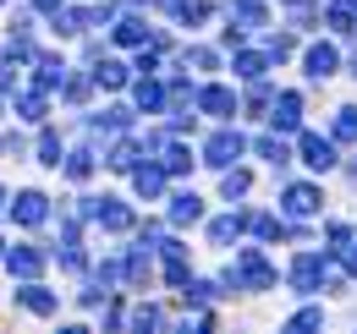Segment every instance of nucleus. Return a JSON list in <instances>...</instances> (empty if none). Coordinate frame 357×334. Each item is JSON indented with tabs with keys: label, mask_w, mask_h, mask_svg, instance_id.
I'll return each mask as SVG.
<instances>
[{
	"label": "nucleus",
	"mask_w": 357,
	"mask_h": 334,
	"mask_svg": "<svg viewBox=\"0 0 357 334\" xmlns=\"http://www.w3.org/2000/svg\"><path fill=\"white\" fill-rule=\"evenodd\" d=\"M204 154H209V165H231V159L242 154V137H236V132H220V137H215Z\"/></svg>",
	"instance_id": "obj_1"
},
{
	"label": "nucleus",
	"mask_w": 357,
	"mask_h": 334,
	"mask_svg": "<svg viewBox=\"0 0 357 334\" xmlns=\"http://www.w3.org/2000/svg\"><path fill=\"white\" fill-rule=\"evenodd\" d=\"M303 159H308L313 170H330L335 165V148H330L324 137H303Z\"/></svg>",
	"instance_id": "obj_2"
},
{
	"label": "nucleus",
	"mask_w": 357,
	"mask_h": 334,
	"mask_svg": "<svg viewBox=\"0 0 357 334\" xmlns=\"http://www.w3.org/2000/svg\"><path fill=\"white\" fill-rule=\"evenodd\" d=\"M11 214H17L22 225H39V219H45V198H39V192H22V198L11 203Z\"/></svg>",
	"instance_id": "obj_3"
},
{
	"label": "nucleus",
	"mask_w": 357,
	"mask_h": 334,
	"mask_svg": "<svg viewBox=\"0 0 357 334\" xmlns=\"http://www.w3.org/2000/svg\"><path fill=\"white\" fill-rule=\"evenodd\" d=\"M308 72L313 77H330V72H335V49H330V44H313L308 49Z\"/></svg>",
	"instance_id": "obj_4"
},
{
	"label": "nucleus",
	"mask_w": 357,
	"mask_h": 334,
	"mask_svg": "<svg viewBox=\"0 0 357 334\" xmlns=\"http://www.w3.org/2000/svg\"><path fill=\"white\" fill-rule=\"evenodd\" d=\"M242 280H248V285H259V291L269 285V263L259 257V252H248V257H242Z\"/></svg>",
	"instance_id": "obj_5"
},
{
	"label": "nucleus",
	"mask_w": 357,
	"mask_h": 334,
	"mask_svg": "<svg viewBox=\"0 0 357 334\" xmlns=\"http://www.w3.org/2000/svg\"><path fill=\"white\" fill-rule=\"evenodd\" d=\"M286 209L291 214H313L319 209V192H313V186H291V192H286Z\"/></svg>",
	"instance_id": "obj_6"
},
{
	"label": "nucleus",
	"mask_w": 357,
	"mask_h": 334,
	"mask_svg": "<svg viewBox=\"0 0 357 334\" xmlns=\"http://www.w3.org/2000/svg\"><path fill=\"white\" fill-rule=\"evenodd\" d=\"M352 22H357V6L352 0H335V6H330V28H335V33H352Z\"/></svg>",
	"instance_id": "obj_7"
},
{
	"label": "nucleus",
	"mask_w": 357,
	"mask_h": 334,
	"mask_svg": "<svg viewBox=\"0 0 357 334\" xmlns=\"http://www.w3.org/2000/svg\"><path fill=\"white\" fill-rule=\"evenodd\" d=\"M297 110H303V99H297V93H286V99L275 104V126H280V132H291V126H297Z\"/></svg>",
	"instance_id": "obj_8"
},
{
	"label": "nucleus",
	"mask_w": 357,
	"mask_h": 334,
	"mask_svg": "<svg viewBox=\"0 0 357 334\" xmlns=\"http://www.w3.org/2000/svg\"><path fill=\"white\" fill-rule=\"evenodd\" d=\"M204 110H209V116H231V110H236V99H231L225 88H209V93H204Z\"/></svg>",
	"instance_id": "obj_9"
},
{
	"label": "nucleus",
	"mask_w": 357,
	"mask_h": 334,
	"mask_svg": "<svg viewBox=\"0 0 357 334\" xmlns=\"http://www.w3.org/2000/svg\"><path fill=\"white\" fill-rule=\"evenodd\" d=\"M291 280H297V291H313V285H319V257H303V263L291 269Z\"/></svg>",
	"instance_id": "obj_10"
},
{
	"label": "nucleus",
	"mask_w": 357,
	"mask_h": 334,
	"mask_svg": "<svg viewBox=\"0 0 357 334\" xmlns=\"http://www.w3.org/2000/svg\"><path fill=\"white\" fill-rule=\"evenodd\" d=\"M198 214H204V203H198V198L187 192V198H176V209H171V219H176V225H192Z\"/></svg>",
	"instance_id": "obj_11"
},
{
	"label": "nucleus",
	"mask_w": 357,
	"mask_h": 334,
	"mask_svg": "<svg viewBox=\"0 0 357 334\" xmlns=\"http://www.w3.org/2000/svg\"><path fill=\"white\" fill-rule=\"evenodd\" d=\"M236 72H242L248 83H259V77H264V55H242V61H236Z\"/></svg>",
	"instance_id": "obj_12"
},
{
	"label": "nucleus",
	"mask_w": 357,
	"mask_h": 334,
	"mask_svg": "<svg viewBox=\"0 0 357 334\" xmlns=\"http://www.w3.org/2000/svg\"><path fill=\"white\" fill-rule=\"evenodd\" d=\"M231 22H242V28H259V22H264V11H259V6H236V11H231Z\"/></svg>",
	"instance_id": "obj_13"
},
{
	"label": "nucleus",
	"mask_w": 357,
	"mask_h": 334,
	"mask_svg": "<svg viewBox=\"0 0 357 334\" xmlns=\"http://www.w3.org/2000/svg\"><path fill=\"white\" fill-rule=\"evenodd\" d=\"M11 269L17 274H39V252H11Z\"/></svg>",
	"instance_id": "obj_14"
},
{
	"label": "nucleus",
	"mask_w": 357,
	"mask_h": 334,
	"mask_svg": "<svg viewBox=\"0 0 357 334\" xmlns=\"http://www.w3.org/2000/svg\"><path fill=\"white\" fill-rule=\"evenodd\" d=\"M99 83H110V88H121V83H127V72H121V61H105V66H99Z\"/></svg>",
	"instance_id": "obj_15"
},
{
	"label": "nucleus",
	"mask_w": 357,
	"mask_h": 334,
	"mask_svg": "<svg viewBox=\"0 0 357 334\" xmlns=\"http://www.w3.org/2000/svg\"><path fill=\"white\" fill-rule=\"evenodd\" d=\"M160 186H165V181H160V170H137V192H149V198H154Z\"/></svg>",
	"instance_id": "obj_16"
},
{
	"label": "nucleus",
	"mask_w": 357,
	"mask_h": 334,
	"mask_svg": "<svg viewBox=\"0 0 357 334\" xmlns=\"http://www.w3.org/2000/svg\"><path fill=\"white\" fill-rule=\"evenodd\" d=\"M248 186H253V181H248V175H242V170H236V175H225V198H242V192H248Z\"/></svg>",
	"instance_id": "obj_17"
},
{
	"label": "nucleus",
	"mask_w": 357,
	"mask_h": 334,
	"mask_svg": "<svg viewBox=\"0 0 357 334\" xmlns=\"http://www.w3.org/2000/svg\"><path fill=\"white\" fill-rule=\"evenodd\" d=\"M335 137H357V110H341V121H335Z\"/></svg>",
	"instance_id": "obj_18"
},
{
	"label": "nucleus",
	"mask_w": 357,
	"mask_h": 334,
	"mask_svg": "<svg viewBox=\"0 0 357 334\" xmlns=\"http://www.w3.org/2000/svg\"><path fill=\"white\" fill-rule=\"evenodd\" d=\"M137 104L154 110V104H160V88H154V83H137Z\"/></svg>",
	"instance_id": "obj_19"
},
{
	"label": "nucleus",
	"mask_w": 357,
	"mask_h": 334,
	"mask_svg": "<svg viewBox=\"0 0 357 334\" xmlns=\"http://www.w3.org/2000/svg\"><path fill=\"white\" fill-rule=\"evenodd\" d=\"M259 154H264V159H275V165H280V159H286V143H275V137H264V143H259Z\"/></svg>",
	"instance_id": "obj_20"
},
{
	"label": "nucleus",
	"mask_w": 357,
	"mask_h": 334,
	"mask_svg": "<svg viewBox=\"0 0 357 334\" xmlns=\"http://www.w3.org/2000/svg\"><path fill=\"white\" fill-rule=\"evenodd\" d=\"M22 301H28V307H33V312H50V307H55V301H50L45 291H22Z\"/></svg>",
	"instance_id": "obj_21"
},
{
	"label": "nucleus",
	"mask_w": 357,
	"mask_h": 334,
	"mask_svg": "<svg viewBox=\"0 0 357 334\" xmlns=\"http://www.w3.org/2000/svg\"><path fill=\"white\" fill-rule=\"evenodd\" d=\"M121 44H143V22H121Z\"/></svg>",
	"instance_id": "obj_22"
},
{
	"label": "nucleus",
	"mask_w": 357,
	"mask_h": 334,
	"mask_svg": "<svg viewBox=\"0 0 357 334\" xmlns=\"http://www.w3.org/2000/svg\"><path fill=\"white\" fill-rule=\"evenodd\" d=\"M347 269H352V274H357V252H347Z\"/></svg>",
	"instance_id": "obj_23"
},
{
	"label": "nucleus",
	"mask_w": 357,
	"mask_h": 334,
	"mask_svg": "<svg viewBox=\"0 0 357 334\" xmlns=\"http://www.w3.org/2000/svg\"><path fill=\"white\" fill-rule=\"evenodd\" d=\"M39 6H45V11H55V6H61V0H39Z\"/></svg>",
	"instance_id": "obj_24"
}]
</instances>
